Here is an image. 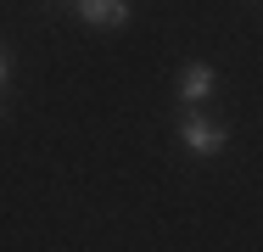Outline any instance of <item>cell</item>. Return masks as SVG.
I'll list each match as a JSON object with an SVG mask.
<instances>
[{
    "label": "cell",
    "instance_id": "obj_1",
    "mask_svg": "<svg viewBox=\"0 0 263 252\" xmlns=\"http://www.w3.org/2000/svg\"><path fill=\"white\" fill-rule=\"evenodd\" d=\"M174 135H179V146L191 151V157H218V151L230 146V129L218 118H208V112H179Z\"/></svg>",
    "mask_w": 263,
    "mask_h": 252
},
{
    "label": "cell",
    "instance_id": "obj_2",
    "mask_svg": "<svg viewBox=\"0 0 263 252\" xmlns=\"http://www.w3.org/2000/svg\"><path fill=\"white\" fill-rule=\"evenodd\" d=\"M73 11H79L84 28H123V23L135 17L129 0H73Z\"/></svg>",
    "mask_w": 263,
    "mask_h": 252
},
{
    "label": "cell",
    "instance_id": "obj_3",
    "mask_svg": "<svg viewBox=\"0 0 263 252\" xmlns=\"http://www.w3.org/2000/svg\"><path fill=\"white\" fill-rule=\"evenodd\" d=\"M213 90H218V73H213L208 62H185V67H179V101H185V106L213 101Z\"/></svg>",
    "mask_w": 263,
    "mask_h": 252
},
{
    "label": "cell",
    "instance_id": "obj_4",
    "mask_svg": "<svg viewBox=\"0 0 263 252\" xmlns=\"http://www.w3.org/2000/svg\"><path fill=\"white\" fill-rule=\"evenodd\" d=\"M6 79H11V50L0 45V90H6Z\"/></svg>",
    "mask_w": 263,
    "mask_h": 252
},
{
    "label": "cell",
    "instance_id": "obj_5",
    "mask_svg": "<svg viewBox=\"0 0 263 252\" xmlns=\"http://www.w3.org/2000/svg\"><path fill=\"white\" fill-rule=\"evenodd\" d=\"M0 123H6V101H0Z\"/></svg>",
    "mask_w": 263,
    "mask_h": 252
},
{
    "label": "cell",
    "instance_id": "obj_6",
    "mask_svg": "<svg viewBox=\"0 0 263 252\" xmlns=\"http://www.w3.org/2000/svg\"><path fill=\"white\" fill-rule=\"evenodd\" d=\"M56 6H73V0H56Z\"/></svg>",
    "mask_w": 263,
    "mask_h": 252
}]
</instances>
